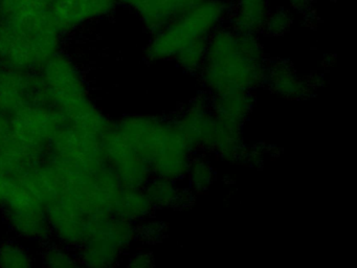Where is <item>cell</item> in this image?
<instances>
[{
    "mask_svg": "<svg viewBox=\"0 0 357 268\" xmlns=\"http://www.w3.org/2000/svg\"><path fill=\"white\" fill-rule=\"evenodd\" d=\"M266 71L264 50L257 35L221 25L208 37L199 75L211 96L252 92L265 84Z\"/></svg>",
    "mask_w": 357,
    "mask_h": 268,
    "instance_id": "1",
    "label": "cell"
},
{
    "mask_svg": "<svg viewBox=\"0 0 357 268\" xmlns=\"http://www.w3.org/2000/svg\"><path fill=\"white\" fill-rule=\"evenodd\" d=\"M137 147L154 175L177 182L187 177L194 150L176 121L162 117L141 119Z\"/></svg>",
    "mask_w": 357,
    "mask_h": 268,
    "instance_id": "2",
    "label": "cell"
},
{
    "mask_svg": "<svg viewBox=\"0 0 357 268\" xmlns=\"http://www.w3.org/2000/svg\"><path fill=\"white\" fill-rule=\"evenodd\" d=\"M231 14L229 0H204L181 13L153 34L147 48L154 61H167L188 44L200 38H208L223 25Z\"/></svg>",
    "mask_w": 357,
    "mask_h": 268,
    "instance_id": "3",
    "label": "cell"
},
{
    "mask_svg": "<svg viewBox=\"0 0 357 268\" xmlns=\"http://www.w3.org/2000/svg\"><path fill=\"white\" fill-rule=\"evenodd\" d=\"M175 121L194 152L199 149L211 150L216 124L211 98L206 96L194 98Z\"/></svg>",
    "mask_w": 357,
    "mask_h": 268,
    "instance_id": "4",
    "label": "cell"
},
{
    "mask_svg": "<svg viewBox=\"0 0 357 268\" xmlns=\"http://www.w3.org/2000/svg\"><path fill=\"white\" fill-rule=\"evenodd\" d=\"M202 1L204 0H137L132 8L153 35L173 18Z\"/></svg>",
    "mask_w": 357,
    "mask_h": 268,
    "instance_id": "5",
    "label": "cell"
},
{
    "mask_svg": "<svg viewBox=\"0 0 357 268\" xmlns=\"http://www.w3.org/2000/svg\"><path fill=\"white\" fill-rule=\"evenodd\" d=\"M118 0H53L50 6L55 25H70L114 8Z\"/></svg>",
    "mask_w": 357,
    "mask_h": 268,
    "instance_id": "6",
    "label": "cell"
},
{
    "mask_svg": "<svg viewBox=\"0 0 357 268\" xmlns=\"http://www.w3.org/2000/svg\"><path fill=\"white\" fill-rule=\"evenodd\" d=\"M229 25L244 34L257 35L262 31L269 13L268 0H229Z\"/></svg>",
    "mask_w": 357,
    "mask_h": 268,
    "instance_id": "7",
    "label": "cell"
},
{
    "mask_svg": "<svg viewBox=\"0 0 357 268\" xmlns=\"http://www.w3.org/2000/svg\"><path fill=\"white\" fill-rule=\"evenodd\" d=\"M241 125L239 121L216 117L211 151H214L225 161H235L240 159L243 152Z\"/></svg>",
    "mask_w": 357,
    "mask_h": 268,
    "instance_id": "8",
    "label": "cell"
},
{
    "mask_svg": "<svg viewBox=\"0 0 357 268\" xmlns=\"http://www.w3.org/2000/svg\"><path fill=\"white\" fill-rule=\"evenodd\" d=\"M265 84H268L275 94L285 98H298L309 92L306 82L296 75L292 67L283 62L267 67Z\"/></svg>",
    "mask_w": 357,
    "mask_h": 268,
    "instance_id": "9",
    "label": "cell"
},
{
    "mask_svg": "<svg viewBox=\"0 0 357 268\" xmlns=\"http://www.w3.org/2000/svg\"><path fill=\"white\" fill-rule=\"evenodd\" d=\"M211 105L216 117L243 123L252 110L254 98L250 91H234L211 98Z\"/></svg>",
    "mask_w": 357,
    "mask_h": 268,
    "instance_id": "10",
    "label": "cell"
},
{
    "mask_svg": "<svg viewBox=\"0 0 357 268\" xmlns=\"http://www.w3.org/2000/svg\"><path fill=\"white\" fill-rule=\"evenodd\" d=\"M190 191H185L177 184V181L168 178L155 176L147 188V196L152 204L160 207H181L191 201Z\"/></svg>",
    "mask_w": 357,
    "mask_h": 268,
    "instance_id": "11",
    "label": "cell"
},
{
    "mask_svg": "<svg viewBox=\"0 0 357 268\" xmlns=\"http://www.w3.org/2000/svg\"><path fill=\"white\" fill-rule=\"evenodd\" d=\"M208 38H200L181 48L173 60L189 73H199L206 59Z\"/></svg>",
    "mask_w": 357,
    "mask_h": 268,
    "instance_id": "12",
    "label": "cell"
},
{
    "mask_svg": "<svg viewBox=\"0 0 357 268\" xmlns=\"http://www.w3.org/2000/svg\"><path fill=\"white\" fill-rule=\"evenodd\" d=\"M185 178L189 179V184L193 192H204L214 181V170L204 157L193 156Z\"/></svg>",
    "mask_w": 357,
    "mask_h": 268,
    "instance_id": "13",
    "label": "cell"
},
{
    "mask_svg": "<svg viewBox=\"0 0 357 268\" xmlns=\"http://www.w3.org/2000/svg\"><path fill=\"white\" fill-rule=\"evenodd\" d=\"M291 23L292 16L289 10L277 8L275 12H269L267 15L262 31H266L267 35H283Z\"/></svg>",
    "mask_w": 357,
    "mask_h": 268,
    "instance_id": "14",
    "label": "cell"
},
{
    "mask_svg": "<svg viewBox=\"0 0 357 268\" xmlns=\"http://www.w3.org/2000/svg\"><path fill=\"white\" fill-rule=\"evenodd\" d=\"M311 0H289V6L291 10L296 12H307L310 8Z\"/></svg>",
    "mask_w": 357,
    "mask_h": 268,
    "instance_id": "15",
    "label": "cell"
},
{
    "mask_svg": "<svg viewBox=\"0 0 357 268\" xmlns=\"http://www.w3.org/2000/svg\"><path fill=\"white\" fill-rule=\"evenodd\" d=\"M45 2H47V4H49L50 6V0H45Z\"/></svg>",
    "mask_w": 357,
    "mask_h": 268,
    "instance_id": "16",
    "label": "cell"
}]
</instances>
